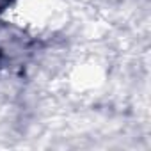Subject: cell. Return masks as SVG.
<instances>
[{"mask_svg":"<svg viewBox=\"0 0 151 151\" xmlns=\"http://www.w3.org/2000/svg\"><path fill=\"white\" fill-rule=\"evenodd\" d=\"M9 4V0H0V9H2L4 6H7Z\"/></svg>","mask_w":151,"mask_h":151,"instance_id":"cell-1","label":"cell"}]
</instances>
